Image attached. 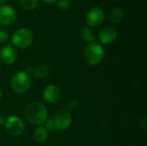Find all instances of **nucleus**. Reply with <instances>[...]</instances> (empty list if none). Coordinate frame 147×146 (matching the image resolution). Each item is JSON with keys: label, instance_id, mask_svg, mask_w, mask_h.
<instances>
[{"label": "nucleus", "instance_id": "obj_6", "mask_svg": "<svg viewBox=\"0 0 147 146\" xmlns=\"http://www.w3.org/2000/svg\"><path fill=\"white\" fill-rule=\"evenodd\" d=\"M85 19L89 26L98 27L104 21V12L99 7H92L87 11Z\"/></svg>", "mask_w": 147, "mask_h": 146}, {"label": "nucleus", "instance_id": "obj_11", "mask_svg": "<svg viewBox=\"0 0 147 146\" xmlns=\"http://www.w3.org/2000/svg\"><path fill=\"white\" fill-rule=\"evenodd\" d=\"M98 40L102 44H110L113 41H115V40L117 37V32L116 30L112 28V27H106L102 28L98 34H97Z\"/></svg>", "mask_w": 147, "mask_h": 146}, {"label": "nucleus", "instance_id": "obj_7", "mask_svg": "<svg viewBox=\"0 0 147 146\" xmlns=\"http://www.w3.org/2000/svg\"><path fill=\"white\" fill-rule=\"evenodd\" d=\"M53 120L56 129L65 130L70 126L71 123V114L69 111L62 109L55 114Z\"/></svg>", "mask_w": 147, "mask_h": 146}, {"label": "nucleus", "instance_id": "obj_13", "mask_svg": "<svg viewBox=\"0 0 147 146\" xmlns=\"http://www.w3.org/2000/svg\"><path fill=\"white\" fill-rule=\"evenodd\" d=\"M47 136H48L47 130L44 126H38L34 132V139L35 141L39 143L46 141V139H47Z\"/></svg>", "mask_w": 147, "mask_h": 146}, {"label": "nucleus", "instance_id": "obj_3", "mask_svg": "<svg viewBox=\"0 0 147 146\" xmlns=\"http://www.w3.org/2000/svg\"><path fill=\"white\" fill-rule=\"evenodd\" d=\"M11 87L18 94L25 93L31 86V77L26 71L16 72L11 77Z\"/></svg>", "mask_w": 147, "mask_h": 146}, {"label": "nucleus", "instance_id": "obj_23", "mask_svg": "<svg viewBox=\"0 0 147 146\" xmlns=\"http://www.w3.org/2000/svg\"><path fill=\"white\" fill-rule=\"evenodd\" d=\"M1 97H2V92H1V89H0V99H1Z\"/></svg>", "mask_w": 147, "mask_h": 146}, {"label": "nucleus", "instance_id": "obj_12", "mask_svg": "<svg viewBox=\"0 0 147 146\" xmlns=\"http://www.w3.org/2000/svg\"><path fill=\"white\" fill-rule=\"evenodd\" d=\"M80 36L83 39V40L88 42L89 44L95 42V40H96L93 31L91 30V28L90 27H87V26L83 27L80 29Z\"/></svg>", "mask_w": 147, "mask_h": 146}, {"label": "nucleus", "instance_id": "obj_17", "mask_svg": "<svg viewBox=\"0 0 147 146\" xmlns=\"http://www.w3.org/2000/svg\"><path fill=\"white\" fill-rule=\"evenodd\" d=\"M57 6L62 10H67L71 7V0H58Z\"/></svg>", "mask_w": 147, "mask_h": 146}, {"label": "nucleus", "instance_id": "obj_16", "mask_svg": "<svg viewBox=\"0 0 147 146\" xmlns=\"http://www.w3.org/2000/svg\"><path fill=\"white\" fill-rule=\"evenodd\" d=\"M19 3L26 10H33L37 7L39 0H19Z\"/></svg>", "mask_w": 147, "mask_h": 146}, {"label": "nucleus", "instance_id": "obj_8", "mask_svg": "<svg viewBox=\"0 0 147 146\" xmlns=\"http://www.w3.org/2000/svg\"><path fill=\"white\" fill-rule=\"evenodd\" d=\"M16 10L9 5L0 6V25L9 26L13 24L16 20Z\"/></svg>", "mask_w": 147, "mask_h": 146}, {"label": "nucleus", "instance_id": "obj_4", "mask_svg": "<svg viewBox=\"0 0 147 146\" xmlns=\"http://www.w3.org/2000/svg\"><path fill=\"white\" fill-rule=\"evenodd\" d=\"M34 40V35L30 29L22 28L17 29L12 35V44L21 49L28 47Z\"/></svg>", "mask_w": 147, "mask_h": 146}, {"label": "nucleus", "instance_id": "obj_25", "mask_svg": "<svg viewBox=\"0 0 147 146\" xmlns=\"http://www.w3.org/2000/svg\"><path fill=\"white\" fill-rule=\"evenodd\" d=\"M144 146H146V145H144Z\"/></svg>", "mask_w": 147, "mask_h": 146}, {"label": "nucleus", "instance_id": "obj_1", "mask_svg": "<svg viewBox=\"0 0 147 146\" xmlns=\"http://www.w3.org/2000/svg\"><path fill=\"white\" fill-rule=\"evenodd\" d=\"M26 117L34 125H42L47 120V108L40 102H31L26 108Z\"/></svg>", "mask_w": 147, "mask_h": 146}, {"label": "nucleus", "instance_id": "obj_22", "mask_svg": "<svg viewBox=\"0 0 147 146\" xmlns=\"http://www.w3.org/2000/svg\"><path fill=\"white\" fill-rule=\"evenodd\" d=\"M7 1H8V0H0V6H1V5H3Z\"/></svg>", "mask_w": 147, "mask_h": 146}, {"label": "nucleus", "instance_id": "obj_2", "mask_svg": "<svg viewBox=\"0 0 147 146\" xmlns=\"http://www.w3.org/2000/svg\"><path fill=\"white\" fill-rule=\"evenodd\" d=\"M105 58V50L100 44L95 42L90 43L84 51V59L90 65H97L102 62Z\"/></svg>", "mask_w": 147, "mask_h": 146}, {"label": "nucleus", "instance_id": "obj_10", "mask_svg": "<svg viewBox=\"0 0 147 146\" xmlns=\"http://www.w3.org/2000/svg\"><path fill=\"white\" fill-rule=\"evenodd\" d=\"M59 96H60V93H59V88L53 84L47 85L43 89V92H42L43 99L50 104L56 103L59 99Z\"/></svg>", "mask_w": 147, "mask_h": 146}, {"label": "nucleus", "instance_id": "obj_9", "mask_svg": "<svg viewBox=\"0 0 147 146\" xmlns=\"http://www.w3.org/2000/svg\"><path fill=\"white\" fill-rule=\"evenodd\" d=\"M17 59L16 50L10 45H6L3 46L0 50V59L1 61L7 65H13Z\"/></svg>", "mask_w": 147, "mask_h": 146}, {"label": "nucleus", "instance_id": "obj_19", "mask_svg": "<svg viewBox=\"0 0 147 146\" xmlns=\"http://www.w3.org/2000/svg\"><path fill=\"white\" fill-rule=\"evenodd\" d=\"M46 126H44L47 130H53L55 129V126H54V123H53V120H46Z\"/></svg>", "mask_w": 147, "mask_h": 146}, {"label": "nucleus", "instance_id": "obj_15", "mask_svg": "<svg viewBox=\"0 0 147 146\" xmlns=\"http://www.w3.org/2000/svg\"><path fill=\"white\" fill-rule=\"evenodd\" d=\"M49 73V68L45 65H39L34 71V76L36 78L41 79V78H45Z\"/></svg>", "mask_w": 147, "mask_h": 146}, {"label": "nucleus", "instance_id": "obj_14", "mask_svg": "<svg viewBox=\"0 0 147 146\" xmlns=\"http://www.w3.org/2000/svg\"><path fill=\"white\" fill-rule=\"evenodd\" d=\"M123 18H124V12L123 9L121 8H115L110 13V20L115 23H118L121 22Z\"/></svg>", "mask_w": 147, "mask_h": 146}, {"label": "nucleus", "instance_id": "obj_24", "mask_svg": "<svg viewBox=\"0 0 147 146\" xmlns=\"http://www.w3.org/2000/svg\"><path fill=\"white\" fill-rule=\"evenodd\" d=\"M56 146H61V145H56Z\"/></svg>", "mask_w": 147, "mask_h": 146}, {"label": "nucleus", "instance_id": "obj_18", "mask_svg": "<svg viewBox=\"0 0 147 146\" xmlns=\"http://www.w3.org/2000/svg\"><path fill=\"white\" fill-rule=\"evenodd\" d=\"M9 40V34L5 30H0V44H4Z\"/></svg>", "mask_w": 147, "mask_h": 146}, {"label": "nucleus", "instance_id": "obj_21", "mask_svg": "<svg viewBox=\"0 0 147 146\" xmlns=\"http://www.w3.org/2000/svg\"><path fill=\"white\" fill-rule=\"evenodd\" d=\"M47 3H54L57 0H43Z\"/></svg>", "mask_w": 147, "mask_h": 146}, {"label": "nucleus", "instance_id": "obj_5", "mask_svg": "<svg viewBox=\"0 0 147 146\" xmlns=\"http://www.w3.org/2000/svg\"><path fill=\"white\" fill-rule=\"evenodd\" d=\"M5 129L9 134L16 137L20 136L24 130V123L21 118L17 116H10L6 119Z\"/></svg>", "mask_w": 147, "mask_h": 146}, {"label": "nucleus", "instance_id": "obj_20", "mask_svg": "<svg viewBox=\"0 0 147 146\" xmlns=\"http://www.w3.org/2000/svg\"><path fill=\"white\" fill-rule=\"evenodd\" d=\"M5 122H6V119L3 116H0V125L5 124Z\"/></svg>", "mask_w": 147, "mask_h": 146}]
</instances>
